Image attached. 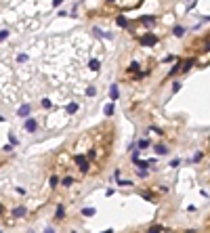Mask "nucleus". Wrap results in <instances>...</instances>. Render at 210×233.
Segmentation results:
<instances>
[{"instance_id":"nucleus-16","label":"nucleus","mask_w":210,"mask_h":233,"mask_svg":"<svg viewBox=\"0 0 210 233\" xmlns=\"http://www.w3.org/2000/svg\"><path fill=\"white\" fill-rule=\"evenodd\" d=\"M116 23H118L120 27H126V19H124V17H122V15H120V17L116 19Z\"/></svg>"},{"instance_id":"nucleus-2","label":"nucleus","mask_w":210,"mask_h":233,"mask_svg":"<svg viewBox=\"0 0 210 233\" xmlns=\"http://www.w3.org/2000/svg\"><path fill=\"white\" fill-rule=\"evenodd\" d=\"M156 42H158V36H156V34H145V36H143V44H145V46H153Z\"/></svg>"},{"instance_id":"nucleus-17","label":"nucleus","mask_w":210,"mask_h":233,"mask_svg":"<svg viewBox=\"0 0 210 233\" xmlns=\"http://www.w3.org/2000/svg\"><path fill=\"white\" fill-rule=\"evenodd\" d=\"M95 93H97L95 86H88V88H86V97H95Z\"/></svg>"},{"instance_id":"nucleus-13","label":"nucleus","mask_w":210,"mask_h":233,"mask_svg":"<svg viewBox=\"0 0 210 233\" xmlns=\"http://www.w3.org/2000/svg\"><path fill=\"white\" fill-rule=\"evenodd\" d=\"M88 67H90L92 72H97V69H99V61H97V59H92V61L88 63Z\"/></svg>"},{"instance_id":"nucleus-19","label":"nucleus","mask_w":210,"mask_h":233,"mask_svg":"<svg viewBox=\"0 0 210 233\" xmlns=\"http://www.w3.org/2000/svg\"><path fill=\"white\" fill-rule=\"evenodd\" d=\"M72 183H74V179H72V177H67V179H63V185H65V187H69Z\"/></svg>"},{"instance_id":"nucleus-6","label":"nucleus","mask_w":210,"mask_h":233,"mask_svg":"<svg viewBox=\"0 0 210 233\" xmlns=\"http://www.w3.org/2000/svg\"><path fill=\"white\" fill-rule=\"evenodd\" d=\"M23 214H25V208H23V206H17V208L13 210V216H23Z\"/></svg>"},{"instance_id":"nucleus-26","label":"nucleus","mask_w":210,"mask_h":233,"mask_svg":"<svg viewBox=\"0 0 210 233\" xmlns=\"http://www.w3.org/2000/svg\"><path fill=\"white\" fill-rule=\"evenodd\" d=\"M103 233H114V231H111V229H107V231H103Z\"/></svg>"},{"instance_id":"nucleus-15","label":"nucleus","mask_w":210,"mask_h":233,"mask_svg":"<svg viewBox=\"0 0 210 233\" xmlns=\"http://www.w3.org/2000/svg\"><path fill=\"white\" fill-rule=\"evenodd\" d=\"M147 233H162V227H160V225H153V227H149Z\"/></svg>"},{"instance_id":"nucleus-1","label":"nucleus","mask_w":210,"mask_h":233,"mask_svg":"<svg viewBox=\"0 0 210 233\" xmlns=\"http://www.w3.org/2000/svg\"><path fill=\"white\" fill-rule=\"evenodd\" d=\"M23 128H25L27 132H36V128H38V122H36L34 118H27V120L23 122Z\"/></svg>"},{"instance_id":"nucleus-5","label":"nucleus","mask_w":210,"mask_h":233,"mask_svg":"<svg viewBox=\"0 0 210 233\" xmlns=\"http://www.w3.org/2000/svg\"><path fill=\"white\" fill-rule=\"evenodd\" d=\"M172 34H174V36H176V38H181V36H183V34H185V27H181V25H176V27H174V30H172Z\"/></svg>"},{"instance_id":"nucleus-27","label":"nucleus","mask_w":210,"mask_h":233,"mask_svg":"<svg viewBox=\"0 0 210 233\" xmlns=\"http://www.w3.org/2000/svg\"><path fill=\"white\" fill-rule=\"evenodd\" d=\"M109 2H114V0H109Z\"/></svg>"},{"instance_id":"nucleus-25","label":"nucleus","mask_w":210,"mask_h":233,"mask_svg":"<svg viewBox=\"0 0 210 233\" xmlns=\"http://www.w3.org/2000/svg\"><path fill=\"white\" fill-rule=\"evenodd\" d=\"M44 233H55V231H53V229H50V227H48V229H46V231H44Z\"/></svg>"},{"instance_id":"nucleus-11","label":"nucleus","mask_w":210,"mask_h":233,"mask_svg":"<svg viewBox=\"0 0 210 233\" xmlns=\"http://www.w3.org/2000/svg\"><path fill=\"white\" fill-rule=\"evenodd\" d=\"M137 147H139V149H145V147H149V141H147V139H141L139 143H137Z\"/></svg>"},{"instance_id":"nucleus-7","label":"nucleus","mask_w":210,"mask_h":233,"mask_svg":"<svg viewBox=\"0 0 210 233\" xmlns=\"http://www.w3.org/2000/svg\"><path fill=\"white\" fill-rule=\"evenodd\" d=\"M103 113H105V116H111V113H114V105H111V103H107V105L103 107Z\"/></svg>"},{"instance_id":"nucleus-18","label":"nucleus","mask_w":210,"mask_h":233,"mask_svg":"<svg viewBox=\"0 0 210 233\" xmlns=\"http://www.w3.org/2000/svg\"><path fill=\"white\" fill-rule=\"evenodd\" d=\"M8 38V30H0V40H6Z\"/></svg>"},{"instance_id":"nucleus-8","label":"nucleus","mask_w":210,"mask_h":233,"mask_svg":"<svg viewBox=\"0 0 210 233\" xmlns=\"http://www.w3.org/2000/svg\"><path fill=\"white\" fill-rule=\"evenodd\" d=\"M156 153H160V155H166L168 149L164 147V145H156Z\"/></svg>"},{"instance_id":"nucleus-12","label":"nucleus","mask_w":210,"mask_h":233,"mask_svg":"<svg viewBox=\"0 0 210 233\" xmlns=\"http://www.w3.org/2000/svg\"><path fill=\"white\" fill-rule=\"evenodd\" d=\"M84 216H95V208H82Z\"/></svg>"},{"instance_id":"nucleus-14","label":"nucleus","mask_w":210,"mask_h":233,"mask_svg":"<svg viewBox=\"0 0 210 233\" xmlns=\"http://www.w3.org/2000/svg\"><path fill=\"white\" fill-rule=\"evenodd\" d=\"M118 84H111V99H118Z\"/></svg>"},{"instance_id":"nucleus-21","label":"nucleus","mask_w":210,"mask_h":233,"mask_svg":"<svg viewBox=\"0 0 210 233\" xmlns=\"http://www.w3.org/2000/svg\"><path fill=\"white\" fill-rule=\"evenodd\" d=\"M179 88H181V82H174V84H172V91H174V93H176V91H179Z\"/></svg>"},{"instance_id":"nucleus-22","label":"nucleus","mask_w":210,"mask_h":233,"mask_svg":"<svg viewBox=\"0 0 210 233\" xmlns=\"http://www.w3.org/2000/svg\"><path fill=\"white\" fill-rule=\"evenodd\" d=\"M179 164H181V160H172V162H170V166H172V168H176Z\"/></svg>"},{"instance_id":"nucleus-9","label":"nucleus","mask_w":210,"mask_h":233,"mask_svg":"<svg viewBox=\"0 0 210 233\" xmlns=\"http://www.w3.org/2000/svg\"><path fill=\"white\" fill-rule=\"evenodd\" d=\"M78 111V103H69L67 105V113H76Z\"/></svg>"},{"instance_id":"nucleus-20","label":"nucleus","mask_w":210,"mask_h":233,"mask_svg":"<svg viewBox=\"0 0 210 233\" xmlns=\"http://www.w3.org/2000/svg\"><path fill=\"white\" fill-rule=\"evenodd\" d=\"M143 21H145V23H153L156 19H153V17H143Z\"/></svg>"},{"instance_id":"nucleus-24","label":"nucleus","mask_w":210,"mask_h":233,"mask_svg":"<svg viewBox=\"0 0 210 233\" xmlns=\"http://www.w3.org/2000/svg\"><path fill=\"white\" fill-rule=\"evenodd\" d=\"M61 2H63V0H53V4H55V6H59Z\"/></svg>"},{"instance_id":"nucleus-3","label":"nucleus","mask_w":210,"mask_h":233,"mask_svg":"<svg viewBox=\"0 0 210 233\" xmlns=\"http://www.w3.org/2000/svg\"><path fill=\"white\" fill-rule=\"evenodd\" d=\"M76 164L80 166V170H82V172H88V162H86V158H84V155H76Z\"/></svg>"},{"instance_id":"nucleus-23","label":"nucleus","mask_w":210,"mask_h":233,"mask_svg":"<svg viewBox=\"0 0 210 233\" xmlns=\"http://www.w3.org/2000/svg\"><path fill=\"white\" fill-rule=\"evenodd\" d=\"M57 183H59V179H57V177H50V185L55 187V185H57Z\"/></svg>"},{"instance_id":"nucleus-4","label":"nucleus","mask_w":210,"mask_h":233,"mask_svg":"<svg viewBox=\"0 0 210 233\" xmlns=\"http://www.w3.org/2000/svg\"><path fill=\"white\" fill-rule=\"evenodd\" d=\"M17 116L23 118V120H27V116H30V105H21V107L17 109Z\"/></svg>"},{"instance_id":"nucleus-10","label":"nucleus","mask_w":210,"mask_h":233,"mask_svg":"<svg viewBox=\"0 0 210 233\" xmlns=\"http://www.w3.org/2000/svg\"><path fill=\"white\" fill-rule=\"evenodd\" d=\"M63 214H65L63 206H57V210H55V216H57V219H63Z\"/></svg>"}]
</instances>
